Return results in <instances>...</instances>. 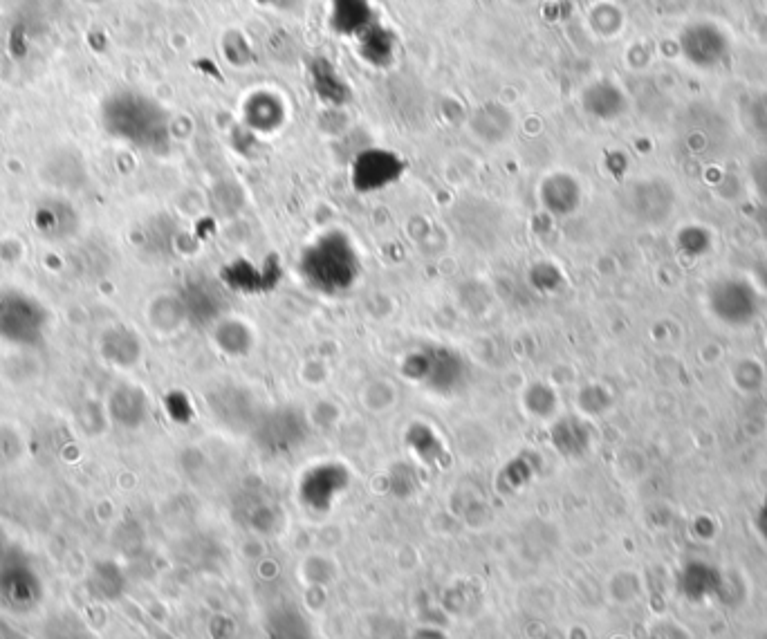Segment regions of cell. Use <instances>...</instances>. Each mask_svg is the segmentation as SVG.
<instances>
[{
	"instance_id": "1",
	"label": "cell",
	"mask_w": 767,
	"mask_h": 639,
	"mask_svg": "<svg viewBox=\"0 0 767 639\" xmlns=\"http://www.w3.org/2000/svg\"><path fill=\"white\" fill-rule=\"evenodd\" d=\"M359 258L350 240L341 234H326L303 252L301 274L310 287L323 294L348 292L359 279Z\"/></svg>"
},
{
	"instance_id": "2",
	"label": "cell",
	"mask_w": 767,
	"mask_h": 639,
	"mask_svg": "<svg viewBox=\"0 0 767 639\" xmlns=\"http://www.w3.org/2000/svg\"><path fill=\"white\" fill-rule=\"evenodd\" d=\"M404 370L415 382L436 393H454L467 379L462 357L442 346H429L409 355Z\"/></svg>"
},
{
	"instance_id": "3",
	"label": "cell",
	"mask_w": 767,
	"mask_h": 639,
	"mask_svg": "<svg viewBox=\"0 0 767 639\" xmlns=\"http://www.w3.org/2000/svg\"><path fill=\"white\" fill-rule=\"evenodd\" d=\"M48 312L32 296L0 294V337L14 346H34L43 339Z\"/></svg>"
},
{
	"instance_id": "4",
	"label": "cell",
	"mask_w": 767,
	"mask_h": 639,
	"mask_svg": "<svg viewBox=\"0 0 767 639\" xmlns=\"http://www.w3.org/2000/svg\"><path fill=\"white\" fill-rule=\"evenodd\" d=\"M707 308L714 317L729 328H745L759 317L761 301L754 285L743 279H718L707 292Z\"/></svg>"
},
{
	"instance_id": "5",
	"label": "cell",
	"mask_w": 767,
	"mask_h": 639,
	"mask_svg": "<svg viewBox=\"0 0 767 639\" xmlns=\"http://www.w3.org/2000/svg\"><path fill=\"white\" fill-rule=\"evenodd\" d=\"M254 438L270 456H285L306 442L308 424L297 409H274L256 422Z\"/></svg>"
},
{
	"instance_id": "6",
	"label": "cell",
	"mask_w": 767,
	"mask_h": 639,
	"mask_svg": "<svg viewBox=\"0 0 767 639\" xmlns=\"http://www.w3.org/2000/svg\"><path fill=\"white\" fill-rule=\"evenodd\" d=\"M43 597L39 574L21 557L0 559V601L14 613H27Z\"/></svg>"
},
{
	"instance_id": "7",
	"label": "cell",
	"mask_w": 767,
	"mask_h": 639,
	"mask_svg": "<svg viewBox=\"0 0 767 639\" xmlns=\"http://www.w3.org/2000/svg\"><path fill=\"white\" fill-rule=\"evenodd\" d=\"M346 485V469H341L339 465H321L308 471V476L301 485V496L306 500V505L323 512V509H328L335 503V498L344 492Z\"/></svg>"
},
{
	"instance_id": "8",
	"label": "cell",
	"mask_w": 767,
	"mask_h": 639,
	"mask_svg": "<svg viewBox=\"0 0 767 639\" xmlns=\"http://www.w3.org/2000/svg\"><path fill=\"white\" fill-rule=\"evenodd\" d=\"M110 413H113V418L119 424L128 426V429L140 426L146 418L144 391L135 386H122L119 391H115L113 400H110Z\"/></svg>"
},
{
	"instance_id": "9",
	"label": "cell",
	"mask_w": 767,
	"mask_h": 639,
	"mask_svg": "<svg viewBox=\"0 0 767 639\" xmlns=\"http://www.w3.org/2000/svg\"><path fill=\"white\" fill-rule=\"evenodd\" d=\"M270 639H308L310 628L297 608H279L267 626Z\"/></svg>"
},
{
	"instance_id": "10",
	"label": "cell",
	"mask_w": 767,
	"mask_h": 639,
	"mask_svg": "<svg viewBox=\"0 0 767 639\" xmlns=\"http://www.w3.org/2000/svg\"><path fill=\"white\" fill-rule=\"evenodd\" d=\"M552 442H554V447H557L561 453H566V456H579V453H584L588 449L590 435H588L586 426L581 422L563 420L554 426Z\"/></svg>"
},
{
	"instance_id": "11",
	"label": "cell",
	"mask_w": 767,
	"mask_h": 639,
	"mask_svg": "<svg viewBox=\"0 0 767 639\" xmlns=\"http://www.w3.org/2000/svg\"><path fill=\"white\" fill-rule=\"evenodd\" d=\"M92 586L106 599H117L124 592V577L113 561L99 563L92 572Z\"/></svg>"
},
{
	"instance_id": "12",
	"label": "cell",
	"mask_w": 767,
	"mask_h": 639,
	"mask_svg": "<svg viewBox=\"0 0 767 639\" xmlns=\"http://www.w3.org/2000/svg\"><path fill=\"white\" fill-rule=\"evenodd\" d=\"M756 530H759V534L763 536V541L767 543V498L763 500L759 514H756Z\"/></svg>"
},
{
	"instance_id": "13",
	"label": "cell",
	"mask_w": 767,
	"mask_h": 639,
	"mask_svg": "<svg viewBox=\"0 0 767 639\" xmlns=\"http://www.w3.org/2000/svg\"><path fill=\"white\" fill-rule=\"evenodd\" d=\"M415 639H445V637H442V633L438 631H420L418 635H415Z\"/></svg>"
}]
</instances>
